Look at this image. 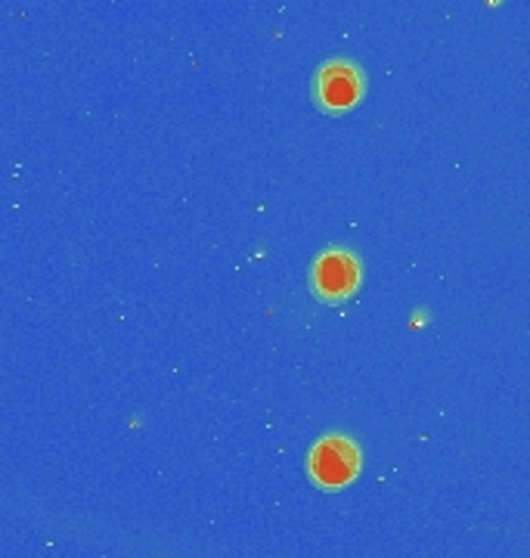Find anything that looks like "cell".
<instances>
[{"mask_svg":"<svg viewBox=\"0 0 530 558\" xmlns=\"http://www.w3.org/2000/svg\"><path fill=\"white\" fill-rule=\"evenodd\" d=\"M308 475L323 490H345L360 475V450L345 435H329L316 440L308 457Z\"/></svg>","mask_w":530,"mask_h":558,"instance_id":"6da1fadb","label":"cell"},{"mask_svg":"<svg viewBox=\"0 0 530 558\" xmlns=\"http://www.w3.org/2000/svg\"><path fill=\"white\" fill-rule=\"evenodd\" d=\"M366 94L363 69L351 60L326 62L314 78V100L329 116H345Z\"/></svg>","mask_w":530,"mask_h":558,"instance_id":"7a4b0ae2","label":"cell"},{"mask_svg":"<svg viewBox=\"0 0 530 558\" xmlns=\"http://www.w3.org/2000/svg\"><path fill=\"white\" fill-rule=\"evenodd\" d=\"M311 286H314L316 299L323 301H348L360 286V260L353 258L351 252L341 248H329L314 260L311 270Z\"/></svg>","mask_w":530,"mask_h":558,"instance_id":"3957f363","label":"cell"}]
</instances>
